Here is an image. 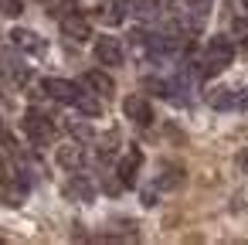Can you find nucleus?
<instances>
[{
    "mask_svg": "<svg viewBox=\"0 0 248 245\" xmlns=\"http://www.w3.org/2000/svg\"><path fill=\"white\" fill-rule=\"evenodd\" d=\"M231 58H234V45H231V38L214 34V38L204 45V75H217V72H224V68L231 65Z\"/></svg>",
    "mask_w": 248,
    "mask_h": 245,
    "instance_id": "f257e3e1",
    "label": "nucleus"
},
{
    "mask_svg": "<svg viewBox=\"0 0 248 245\" xmlns=\"http://www.w3.org/2000/svg\"><path fill=\"white\" fill-rule=\"evenodd\" d=\"M24 133L34 147H48L55 140V123H51V116H45L38 109H28L24 113Z\"/></svg>",
    "mask_w": 248,
    "mask_h": 245,
    "instance_id": "f03ea898",
    "label": "nucleus"
},
{
    "mask_svg": "<svg viewBox=\"0 0 248 245\" xmlns=\"http://www.w3.org/2000/svg\"><path fill=\"white\" fill-rule=\"evenodd\" d=\"M95 62L99 65H106V68H119L123 62H126V51H123V45H119V38H112V34H102V38H95Z\"/></svg>",
    "mask_w": 248,
    "mask_h": 245,
    "instance_id": "7ed1b4c3",
    "label": "nucleus"
},
{
    "mask_svg": "<svg viewBox=\"0 0 248 245\" xmlns=\"http://www.w3.org/2000/svg\"><path fill=\"white\" fill-rule=\"evenodd\" d=\"M41 92L55 102H65V106H75V99L82 96V85L68 82V79H45L41 82Z\"/></svg>",
    "mask_w": 248,
    "mask_h": 245,
    "instance_id": "20e7f679",
    "label": "nucleus"
},
{
    "mask_svg": "<svg viewBox=\"0 0 248 245\" xmlns=\"http://www.w3.org/2000/svg\"><path fill=\"white\" fill-rule=\"evenodd\" d=\"M62 34H65L68 41H78V45H82V41L92 38V28H89V21H85L78 11H72V14L62 17Z\"/></svg>",
    "mask_w": 248,
    "mask_h": 245,
    "instance_id": "39448f33",
    "label": "nucleus"
},
{
    "mask_svg": "<svg viewBox=\"0 0 248 245\" xmlns=\"http://www.w3.org/2000/svg\"><path fill=\"white\" fill-rule=\"evenodd\" d=\"M11 45H14L17 51H28V55H45V51H48L45 38H38V34L28 31V28H14V31H11Z\"/></svg>",
    "mask_w": 248,
    "mask_h": 245,
    "instance_id": "423d86ee",
    "label": "nucleus"
},
{
    "mask_svg": "<svg viewBox=\"0 0 248 245\" xmlns=\"http://www.w3.org/2000/svg\"><path fill=\"white\" fill-rule=\"evenodd\" d=\"M123 113H126V119H133L136 126H150V123H153V106H150L143 96H129V99L123 102Z\"/></svg>",
    "mask_w": 248,
    "mask_h": 245,
    "instance_id": "0eeeda50",
    "label": "nucleus"
},
{
    "mask_svg": "<svg viewBox=\"0 0 248 245\" xmlns=\"http://www.w3.org/2000/svg\"><path fill=\"white\" fill-rule=\"evenodd\" d=\"M82 85L89 89V92H95L99 99H109L112 92H116V82L106 75V72H99V68H92V72H85L82 75Z\"/></svg>",
    "mask_w": 248,
    "mask_h": 245,
    "instance_id": "6e6552de",
    "label": "nucleus"
},
{
    "mask_svg": "<svg viewBox=\"0 0 248 245\" xmlns=\"http://www.w3.org/2000/svg\"><path fill=\"white\" fill-rule=\"evenodd\" d=\"M211 106L221 109V113L241 109V92H234V89H214V92H211Z\"/></svg>",
    "mask_w": 248,
    "mask_h": 245,
    "instance_id": "1a4fd4ad",
    "label": "nucleus"
},
{
    "mask_svg": "<svg viewBox=\"0 0 248 245\" xmlns=\"http://www.w3.org/2000/svg\"><path fill=\"white\" fill-rule=\"evenodd\" d=\"M0 65H4V75H7L11 82H17V85H24V82L31 79V68H28L21 58H11V55H7V58L0 62Z\"/></svg>",
    "mask_w": 248,
    "mask_h": 245,
    "instance_id": "9d476101",
    "label": "nucleus"
},
{
    "mask_svg": "<svg viewBox=\"0 0 248 245\" xmlns=\"http://www.w3.org/2000/svg\"><path fill=\"white\" fill-rule=\"evenodd\" d=\"M58 163H62L65 170H75V174H78V167H82V147H78V143L62 147V150H58Z\"/></svg>",
    "mask_w": 248,
    "mask_h": 245,
    "instance_id": "9b49d317",
    "label": "nucleus"
},
{
    "mask_svg": "<svg viewBox=\"0 0 248 245\" xmlns=\"http://www.w3.org/2000/svg\"><path fill=\"white\" fill-rule=\"evenodd\" d=\"M136 167H140V150H133V153L119 163V180H123L126 187H133V184H136Z\"/></svg>",
    "mask_w": 248,
    "mask_h": 245,
    "instance_id": "f8f14e48",
    "label": "nucleus"
},
{
    "mask_svg": "<svg viewBox=\"0 0 248 245\" xmlns=\"http://www.w3.org/2000/svg\"><path fill=\"white\" fill-rule=\"evenodd\" d=\"M75 109H78V113H85V116H99V113H102L99 96H95V92H85V89H82V96L75 99Z\"/></svg>",
    "mask_w": 248,
    "mask_h": 245,
    "instance_id": "ddd939ff",
    "label": "nucleus"
},
{
    "mask_svg": "<svg viewBox=\"0 0 248 245\" xmlns=\"http://www.w3.org/2000/svg\"><path fill=\"white\" fill-rule=\"evenodd\" d=\"M184 7H187V14L190 17H207L211 14V7H214V0H184Z\"/></svg>",
    "mask_w": 248,
    "mask_h": 245,
    "instance_id": "4468645a",
    "label": "nucleus"
},
{
    "mask_svg": "<svg viewBox=\"0 0 248 245\" xmlns=\"http://www.w3.org/2000/svg\"><path fill=\"white\" fill-rule=\"evenodd\" d=\"M68 191L72 194H78V197H92V187H89V180H82V177H72V184H68Z\"/></svg>",
    "mask_w": 248,
    "mask_h": 245,
    "instance_id": "2eb2a0df",
    "label": "nucleus"
},
{
    "mask_svg": "<svg viewBox=\"0 0 248 245\" xmlns=\"http://www.w3.org/2000/svg\"><path fill=\"white\" fill-rule=\"evenodd\" d=\"M231 31H234V38H238L241 45L248 41V21H245V17H234V21H231Z\"/></svg>",
    "mask_w": 248,
    "mask_h": 245,
    "instance_id": "dca6fc26",
    "label": "nucleus"
},
{
    "mask_svg": "<svg viewBox=\"0 0 248 245\" xmlns=\"http://www.w3.org/2000/svg\"><path fill=\"white\" fill-rule=\"evenodd\" d=\"M0 11H4L7 17H17L24 11V4H21V0H0Z\"/></svg>",
    "mask_w": 248,
    "mask_h": 245,
    "instance_id": "f3484780",
    "label": "nucleus"
},
{
    "mask_svg": "<svg viewBox=\"0 0 248 245\" xmlns=\"http://www.w3.org/2000/svg\"><path fill=\"white\" fill-rule=\"evenodd\" d=\"M0 143H11V136H7V130H4V119H0Z\"/></svg>",
    "mask_w": 248,
    "mask_h": 245,
    "instance_id": "a211bd4d",
    "label": "nucleus"
},
{
    "mask_svg": "<svg viewBox=\"0 0 248 245\" xmlns=\"http://www.w3.org/2000/svg\"><path fill=\"white\" fill-rule=\"evenodd\" d=\"M245 106H248V89L241 92V109H245Z\"/></svg>",
    "mask_w": 248,
    "mask_h": 245,
    "instance_id": "6ab92c4d",
    "label": "nucleus"
},
{
    "mask_svg": "<svg viewBox=\"0 0 248 245\" xmlns=\"http://www.w3.org/2000/svg\"><path fill=\"white\" fill-rule=\"evenodd\" d=\"M245 11H248V0H245Z\"/></svg>",
    "mask_w": 248,
    "mask_h": 245,
    "instance_id": "aec40b11",
    "label": "nucleus"
}]
</instances>
